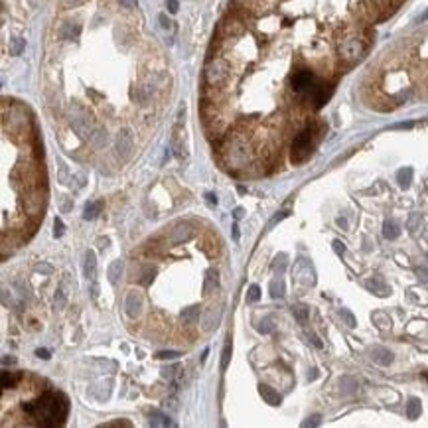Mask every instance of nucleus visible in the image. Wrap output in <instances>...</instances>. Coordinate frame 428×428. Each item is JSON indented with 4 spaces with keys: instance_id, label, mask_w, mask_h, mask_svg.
<instances>
[{
    "instance_id": "f257e3e1",
    "label": "nucleus",
    "mask_w": 428,
    "mask_h": 428,
    "mask_svg": "<svg viewBox=\"0 0 428 428\" xmlns=\"http://www.w3.org/2000/svg\"><path fill=\"white\" fill-rule=\"evenodd\" d=\"M22 409L39 427H61L67 419V413H69V401L63 393L45 391L39 397H36L34 401L24 403Z\"/></svg>"
},
{
    "instance_id": "f03ea898",
    "label": "nucleus",
    "mask_w": 428,
    "mask_h": 428,
    "mask_svg": "<svg viewBox=\"0 0 428 428\" xmlns=\"http://www.w3.org/2000/svg\"><path fill=\"white\" fill-rule=\"evenodd\" d=\"M229 77H231V65L227 63V59L209 55V59H207V63H205V69H203L205 85H207V87H217V89H221V87L229 81Z\"/></svg>"
},
{
    "instance_id": "7ed1b4c3",
    "label": "nucleus",
    "mask_w": 428,
    "mask_h": 428,
    "mask_svg": "<svg viewBox=\"0 0 428 428\" xmlns=\"http://www.w3.org/2000/svg\"><path fill=\"white\" fill-rule=\"evenodd\" d=\"M314 134H316V126L314 124H308L306 128H302L294 140H292V152H290V158L294 164H302L306 162L312 154V144H314Z\"/></svg>"
},
{
    "instance_id": "20e7f679",
    "label": "nucleus",
    "mask_w": 428,
    "mask_h": 428,
    "mask_svg": "<svg viewBox=\"0 0 428 428\" xmlns=\"http://www.w3.org/2000/svg\"><path fill=\"white\" fill-rule=\"evenodd\" d=\"M365 47H367V43H365V39L361 38V36H348L346 39L340 41L338 51H340L342 61H346V63H355V61L365 53Z\"/></svg>"
},
{
    "instance_id": "39448f33",
    "label": "nucleus",
    "mask_w": 428,
    "mask_h": 428,
    "mask_svg": "<svg viewBox=\"0 0 428 428\" xmlns=\"http://www.w3.org/2000/svg\"><path fill=\"white\" fill-rule=\"evenodd\" d=\"M124 308H126V314L128 316H136L140 308H142V296L138 292H128L126 296V302H124Z\"/></svg>"
},
{
    "instance_id": "423d86ee",
    "label": "nucleus",
    "mask_w": 428,
    "mask_h": 428,
    "mask_svg": "<svg viewBox=\"0 0 428 428\" xmlns=\"http://www.w3.org/2000/svg\"><path fill=\"white\" fill-rule=\"evenodd\" d=\"M85 276L93 282H97V261H95V253L89 251L87 253V261H85Z\"/></svg>"
},
{
    "instance_id": "0eeeda50",
    "label": "nucleus",
    "mask_w": 428,
    "mask_h": 428,
    "mask_svg": "<svg viewBox=\"0 0 428 428\" xmlns=\"http://www.w3.org/2000/svg\"><path fill=\"white\" fill-rule=\"evenodd\" d=\"M259 393H261V397H263L269 405H273V407L280 405V401H282V399H280V395H278L273 387H269V385H259Z\"/></svg>"
},
{
    "instance_id": "6e6552de",
    "label": "nucleus",
    "mask_w": 428,
    "mask_h": 428,
    "mask_svg": "<svg viewBox=\"0 0 428 428\" xmlns=\"http://www.w3.org/2000/svg\"><path fill=\"white\" fill-rule=\"evenodd\" d=\"M20 379H22V373H16V371H2V377H0L2 389L4 391L12 389Z\"/></svg>"
},
{
    "instance_id": "1a4fd4ad",
    "label": "nucleus",
    "mask_w": 428,
    "mask_h": 428,
    "mask_svg": "<svg viewBox=\"0 0 428 428\" xmlns=\"http://www.w3.org/2000/svg\"><path fill=\"white\" fill-rule=\"evenodd\" d=\"M371 357L379 365H389L391 361H393V353L389 350H385V348H375V350L371 351Z\"/></svg>"
},
{
    "instance_id": "9d476101",
    "label": "nucleus",
    "mask_w": 428,
    "mask_h": 428,
    "mask_svg": "<svg viewBox=\"0 0 428 428\" xmlns=\"http://www.w3.org/2000/svg\"><path fill=\"white\" fill-rule=\"evenodd\" d=\"M150 425L152 427H172V421L166 415H162L158 411H152L150 413Z\"/></svg>"
},
{
    "instance_id": "9b49d317",
    "label": "nucleus",
    "mask_w": 428,
    "mask_h": 428,
    "mask_svg": "<svg viewBox=\"0 0 428 428\" xmlns=\"http://www.w3.org/2000/svg\"><path fill=\"white\" fill-rule=\"evenodd\" d=\"M407 415H409V419H413V421L421 417V401H419V399H411V401H409Z\"/></svg>"
},
{
    "instance_id": "f8f14e48",
    "label": "nucleus",
    "mask_w": 428,
    "mask_h": 428,
    "mask_svg": "<svg viewBox=\"0 0 428 428\" xmlns=\"http://www.w3.org/2000/svg\"><path fill=\"white\" fill-rule=\"evenodd\" d=\"M397 178H399L401 188H409L411 186V178H413V170L411 168H403V170H399Z\"/></svg>"
},
{
    "instance_id": "ddd939ff",
    "label": "nucleus",
    "mask_w": 428,
    "mask_h": 428,
    "mask_svg": "<svg viewBox=\"0 0 428 428\" xmlns=\"http://www.w3.org/2000/svg\"><path fill=\"white\" fill-rule=\"evenodd\" d=\"M120 273H122V263H120V261H115V263L109 267V280H111V284H117Z\"/></svg>"
},
{
    "instance_id": "4468645a",
    "label": "nucleus",
    "mask_w": 428,
    "mask_h": 428,
    "mask_svg": "<svg viewBox=\"0 0 428 428\" xmlns=\"http://www.w3.org/2000/svg\"><path fill=\"white\" fill-rule=\"evenodd\" d=\"M101 207H103V203H101V201H97V203H89V205L85 207L83 217H85V219H95V217H97V213L101 211Z\"/></svg>"
},
{
    "instance_id": "2eb2a0df",
    "label": "nucleus",
    "mask_w": 428,
    "mask_h": 428,
    "mask_svg": "<svg viewBox=\"0 0 428 428\" xmlns=\"http://www.w3.org/2000/svg\"><path fill=\"white\" fill-rule=\"evenodd\" d=\"M367 288L375 290V294H379V296H387V294H389V288H387L385 284H381L379 280H369V282H367Z\"/></svg>"
},
{
    "instance_id": "dca6fc26",
    "label": "nucleus",
    "mask_w": 428,
    "mask_h": 428,
    "mask_svg": "<svg viewBox=\"0 0 428 428\" xmlns=\"http://www.w3.org/2000/svg\"><path fill=\"white\" fill-rule=\"evenodd\" d=\"M401 233V229H399V225L395 223V221H387L385 223V229H383V235L387 237V239H397Z\"/></svg>"
},
{
    "instance_id": "f3484780",
    "label": "nucleus",
    "mask_w": 428,
    "mask_h": 428,
    "mask_svg": "<svg viewBox=\"0 0 428 428\" xmlns=\"http://www.w3.org/2000/svg\"><path fill=\"white\" fill-rule=\"evenodd\" d=\"M231 351H233V348H231V338H227L225 350H223V353H221V369H223V371H225V369H227V365H229V359H231Z\"/></svg>"
},
{
    "instance_id": "a211bd4d",
    "label": "nucleus",
    "mask_w": 428,
    "mask_h": 428,
    "mask_svg": "<svg viewBox=\"0 0 428 428\" xmlns=\"http://www.w3.org/2000/svg\"><path fill=\"white\" fill-rule=\"evenodd\" d=\"M284 294V284H282V280H273L271 282V296L273 298H280Z\"/></svg>"
},
{
    "instance_id": "6ab92c4d",
    "label": "nucleus",
    "mask_w": 428,
    "mask_h": 428,
    "mask_svg": "<svg viewBox=\"0 0 428 428\" xmlns=\"http://www.w3.org/2000/svg\"><path fill=\"white\" fill-rule=\"evenodd\" d=\"M26 47V39H22V38H16V39H12V45H10V51H12V55H18L22 49Z\"/></svg>"
},
{
    "instance_id": "aec40b11",
    "label": "nucleus",
    "mask_w": 428,
    "mask_h": 428,
    "mask_svg": "<svg viewBox=\"0 0 428 428\" xmlns=\"http://www.w3.org/2000/svg\"><path fill=\"white\" fill-rule=\"evenodd\" d=\"M292 312H294V316L298 318V322H306V318H308V308L306 306H302V304H298V306H294L292 308Z\"/></svg>"
},
{
    "instance_id": "412c9836",
    "label": "nucleus",
    "mask_w": 428,
    "mask_h": 428,
    "mask_svg": "<svg viewBox=\"0 0 428 428\" xmlns=\"http://www.w3.org/2000/svg\"><path fill=\"white\" fill-rule=\"evenodd\" d=\"M259 298H261V288H259L257 284H253V286L249 288L247 300H249V302H259Z\"/></svg>"
},
{
    "instance_id": "4be33fe9",
    "label": "nucleus",
    "mask_w": 428,
    "mask_h": 428,
    "mask_svg": "<svg viewBox=\"0 0 428 428\" xmlns=\"http://www.w3.org/2000/svg\"><path fill=\"white\" fill-rule=\"evenodd\" d=\"M178 355H180L178 351H160L156 357H158V359H176Z\"/></svg>"
},
{
    "instance_id": "5701e85b",
    "label": "nucleus",
    "mask_w": 428,
    "mask_h": 428,
    "mask_svg": "<svg viewBox=\"0 0 428 428\" xmlns=\"http://www.w3.org/2000/svg\"><path fill=\"white\" fill-rule=\"evenodd\" d=\"M53 235H55V237H61V235H63V223H61V219H55V221H53Z\"/></svg>"
},
{
    "instance_id": "b1692460",
    "label": "nucleus",
    "mask_w": 428,
    "mask_h": 428,
    "mask_svg": "<svg viewBox=\"0 0 428 428\" xmlns=\"http://www.w3.org/2000/svg\"><path fill=\"white\" fill-rule=\"evenodd\" d=\"M158 18H160V24H162V28H164V30H170V28H172V22L168 20V16H166V14H160Z\"/></svg>"
},
{
    "instance_id": "393cba45",
    "label": "nucleus",
    "mask_w": 428,
    "mask_h": 428,
    "mask_svg": "<svg viewBox=\"0 0 428 428\" xmlns=\"http://www.w3.org/2000/svg\"><path fill=\"white\" fill-rule=\"evenodd\" d=\"M342 316L348 320V326H350V328H353V326H355V318H353V314H351L350 310H342Z\"/></svg>"
},
{
    "instance_id": "a878e982",
    "label": "nucleus",
    "mask_w": 428,
    "mask_h": 428,
    "mask_svg": "<svg viewBox=\"0 0 428 428\" xmlns=\"http://www.w3.org/2000/svg\"><path fill=\"white\" fill-rule=\"evenodd\" d=\"M263 324H265V326H259V330H261L263 334H269V332H273V324H271V320H265Z\"/></svg>"
},
{
    "instance_id": "bb28decb",
    "label": "nucleus",
    "mask_w": 428,
    "mask_h": 428,
    "mask_svg": "<svg viewBox=\"0 0 428 428\" xmlns=\"http://www.w3.org/2000/svg\"><path fill=\"white\" fill-rule=\"evenodd\" d=\"M316 425H320V417H312V421H306L302 427H316Z\"/></svg>"
},
{
    "instance_id": "cd10ccee",
    "label": "nucleus",
    "mask_w": 428,
    "mask_h": 428,
    "mask_svg": "<svg viewBox=\"0 0 428 428\" xmlns=\"http://www.w3.org/2000/svg\"><path fill=\"white\" fill-rule=\"evenodd\" d=\"M334 249H336V253H338V255H344V251H346V249H344V245H342L340 241H334Z\"/></svg>"
},
{
    "instance_id": "c85d7f7f",
    "label": "nucleus",
    "mask_w": 428,
    "mask_h": 428,
    "mask_svg": "<svg viewBox=\"0 0 428 428\" xmlns=\"http://www.w3.org/2000/svg\"><path fill=\"white\" fill-rule=\"evenodd\" d=\"M168 8H170V12L174 14V12H178V0H168Z\"/></svg>"
},
{
    "instance_id": "c756f323",
    "label": "nucleus",
    "mask_w": 428,
    "mask_h": 428,
    "mask_svg": "<svg viewBox=\"0 0 428 428\" xmlns=\"http://www.w3.org/2000/svg\"><path fill=\"white\" fill-rule=\"evenodd\" d=\"M120 4H122L124 8H134V6H136V0H120Z\"/></svg>"
},
{
    "instance_id": "7c9ffc66",
    "label": "nucleus",
    "mask_w": 428,
    "mask_h": 428,
    "mask_svg": "<svg viewBox=\"0 0 428 428\" xmlns=\"http://www.w3.org/2000/svg\"><path fill=\"white\" fill-rule=\"evenodd\" d=\"M107 427H130V423H126V421H117V423H109Z\"/></svg>"
},
{
    "instance_id": "2f4dec72",
    "label": "nucleus",
    "mask_w": 428,
    "mask_h": 428,
    "mask_svg": "<svg viewBox=\"0 0 428 428\" xmlns=\"http://www.w3.org/2000/svg\"><path fill=\"white\" fill-rule=\"evenodd\" d=\"M36 355H38V357H41V359H49V351H47V350H38V351H36Z\"/></svg>"
},
{
    "instance_id": "473e14b6",
    "label": "nucleus",
    "mask_w": 428,
    "mask_h": 428,
    "mask_svg": "<svg viewBox=\"0 0 428 428\" xmlns=\"http://www.w3.org/2000/svg\"><path fill=\"white\" fill-rule=\"evenodd\" d=\"M284 217H288V211H282L280 215H276V217H274V219H273V223H271V225H274V223H278V221H280V219H284Z\"/></svg>"
},
{
    "instance_id": "72a5a7b5",
    "label": "nucleus",
    "mask_w": 428,
    "mask_h": 428,
    "mask_svg": "<svg viewBox=\"0 0 428 428\" xmlns=\"http://www.w3.org/2000/svg\"><path fill=\"white\" fill-rule=\"evenodd\" d=\"M38 271L39 273H51V267H47V265H43V267H41V265H39Z\"/></svg>"
},
{
    "instance_id": "f704fd0d",
    "label": "nucleus",
    "mask_w": 428,
    "mask_h": 428,
    "mask_svg": "<svg viewBox=\"0 0 428 428\" xmlns=\"http://www.w3.org/2000/svg\"><path fill=\"white\" fill-rule=\"evenodd\" d=\"M243 213H245V211H243L241 207H237V209H235V219H241V217H243Z\"/></svg>"
},
{
    "instance_id": "c9c22d12",
    "label": "nucleus",
    "mask_w": 428,
    "mask_h": 428,
    "mask_svg": "<svg viewBox=\"0 0 428 428\" xmlns=\"http://www.w3.org/2000/svg\"><path fill=\"white\" fill-rule=\"evenodd\" d=\"M205 197H207V201H209V203H217V197H215V194H207Z\"/></svg>"
},
{
    "instance_id": "e433bc0d",
    "label": "nucleus",
    "mask_w": 428,
    "mask_h": 428,
    "mask_svg": "<svg viewBox=\"0 0 428 428\" xmlns=\"http://www.w3.org/2000/svg\"><path fill=\"white\" fill-rule=\"evenodd\" d=\"M65 2H67V4H73V6H75V4H81V2H85V0H65Z\"/></svg>"
},
{
    "instance_id": "4c0bfd02",
    "label": "nucleus",
    "mask_w": 428,
    "mask_h": 428,
    "mask_svg": "<svg viewBox=\"0 0 428 428\" xmlns=\"http://www.w3.org/2000/svg\"><path fill=\"white\" fill-rule=\"evenodd\" d=\"M233 237H235V241L239 239V227H237V225H235V227H233Z\"/></svg>"
},
{
    "instance_id": "58836bf2",
    "label": "nucleus",
    "mask_w": 428,
    "mask_h": 428,
    "mask_svg": "<svg viewBox=\"0 0 428 428\" xmlns=\"http://www.w3.org/2000/svg\"><path fill=\"white\" fill-rule=\"evenodd\" d=\"M338 225H342V227H348V223H346L344 219H338Z\"/></svg>"
},
{
    "instance_id": "ea45409f",
    "label": "nucleus",
    "mask_w": 428,
    "mask_h": 428,
    "mask_svg": "<svg viewBox=\"0 0 428 428\" xmlns=\"http://www.w3.org/2000/svg\"><path fill=\"white\" fill-rule=\"evenodd\" d=\"M427 379H428V373H427Z\"/></svg>"
}]
</instances>
